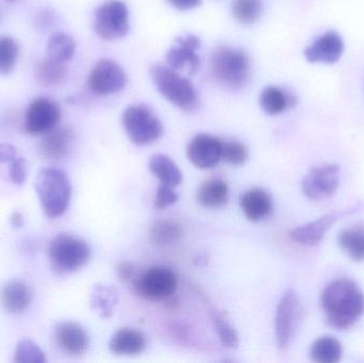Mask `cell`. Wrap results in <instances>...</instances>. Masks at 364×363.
Returning <instances> with one entry per match:
<instances>
[{
    "label": "cell",
    "instance_id": "24",
    "mask_svg": "<svg viewBox=\"0 0 364 363\" xmlns=\"http://www.w3.org/2000/svg\"><path fill=\"white\" fill-rule=\"evenodd\" d=\"M149 170L161 181L162 185L168 187H178L182 183L181 170L178 166L168 156L157 153L149 159Z\"/></svg>",
    "mask_w": 364,
    "mask_h": 363
},
{
    "label": "cell",
    "instance_id": "39",
    "mask_svg": "<svg viewBox=\"0 0 364 363\" xmlns=\"http://www.w3.org/2000/svg\"><path fill=\"white\" fill-rule=\"evenodd\" d=\"M18 157L16 148L10 144H0V163L11 162Z\"/></svg>",
    "mask_w": 364,
    "mask_h": 363
},
{
    "label": "cell",
    "instance_id": "31",
    "mask_svg": "<svg viewBox=\"0 0 364 363\" xmlns=\"http://www.w3.org/2000/svg\"><path fill=\"white\" fill-rule=\"evenodd\" d=\"M262 0H233L231 12L235 21L243 25H252L260 18Z\"/></svg>",
    "mask_w": 364,
    "mask_h": 363
},
{
    "label": "cell",
    "instance_id": "11",
    "mask_svg": "<svg viewBox=\"0 0 364 363\" xmlns=\"http://www.w3.org/2000/svg\"><path fill=\"white\" fill-rule=\"evenodd\" d=\"M61 115V107L57 102L48 97L36 98L26 113V132L33 136L46 134L59 125Z\"/></svg>",
    "mask_w": 364,
    "mask_h": 363
},
{
    "label": "cell",
    "instance_id": "14",
    "mask_svg": "<svg viewBox=\"0 0 364 363\" xmlns=\"http://www.w3.org/2000/svg\"><path fill=\"white\" fill-rule=\"evenodd\" d=\"M177 46L168 49L166 60L168 67L176 72L188 70V74L194 75L200 66V59L196 53L200 46V40L194 34L176 38Z\"/></svg>",
    "mask_w": 364,
    "mask_h": 363
},
{
    "label": "cell",
    "instance_id": "19",
    "mask_svg": "<svg viewBox=\"0 0 364 363\" xmlns=\"http://www.w3.org/2000/svg\"><path fill=\"white\" fill-rule=\"evenodd\" d=\"M144 335L132 328H122L111 337L109 350L117 356H138L146 350Z\"/></svg>",
    "mask_w": 364,
    "mask_h": 363
},
{
    "label": "cell",
    "instance_id": "15",
    "mask_svg": "<svg viewBox=\"0 0 364 363\" xmlns=\"http://www.w3.org/2000/svg\"><path fill=\"white\" fill-rule=\"evenodd\" d=\"M359 209V207L348 209V210L337 211V212L328 213L324 217H320L316 221L306 224L301 227L295 228L290 232L291 240L299 244L314 245L321 242L324 238L325 234L335 225L338 220L341 219L348 213Z\"/></svg>",
    "mask_w": 364,
    "mask_h": 363
},
{
    "label": "cell",
    "instance_id": "20",
    "mask_svg": "<svg viewBox=\"0 0 364 363\" xmlns=\"http://www.w3.org/2000/svg\"><path fill=\"white\" fill-rule=\"evenodd\" d=\"M73 142V131L68 127H55L44 134L40 143L44 157L61 160L68 155Z\"/></svg>",
    "mask_w": 364,
    "mask_h": 363
},
{
    "label": "cell",
    "instance_id": "41",
    "mask_svg": "<svg viewBox=\"0 0 364 363\" xmlns=\"http://www.w3.org/2000/svg\"><path fill=\"white\" fill-rule=\"evenodd\" d=\"M132 273H134V270H132V264L128 262L119 264V268H117V274L122 281H129L132 278Z\"/></svg>",
    "mask_w": 364,
    "mask_h": 363
},
{
    "label": "cell",
    "instance_id": "12",
    "mask_svg": "<svg viewBox=\"0 0 364 363\" xmlns=\"http://www.w3.org/2000/svg\"><path fill=\"white\" fill-rule=\"evenodd\" d=\"M340 183V168L336 164H326L312 168L303 180V193L311 200L331 197Z\"/></svg>",
    "mask_w": 364,
    "mask_h": 363
},
{
    "label": "cell",
    "instance_id": "8",
    "mask_svg": "<svg viewBox=\"0 0 364 363\" xmlns=\"http://www.w3.org/2000/svg\"><path fill=\"white\" fill-rule=\"evenodd\" d=\"M301 300L296 292L288 290L278 303L275 318V336L278 347L287 350L294 340L301 323Z\"/></svg>",
    "mask_w": 364,
    "mask_h": 363
},
{
    "label": "cell",
    "instance_id": "21",
    "mask_svg": "<svg viewBox=\"0 0 364 363\" xmlns=\"http://www.w3.org/2000/svg\"><path fill=\"white\" fill-rule=\"evenodd\" d=\"M2 306L12 315L27 310L32 302V292L27 285L18 281H11L2 288L0 294Z\"/></svg>",
    "mask_w": 364,
    "mask_h": 363
},
{
    "label": "cell",
    "instance_id": "22",
    "mask_svg": "<svg viewBox=\"0 0 364 363\" xmlns=\"http://www.w3.org/2000/svg\"><path fill=\"white\" fill-rule=\"evenodd\" d=\"M261 109L269 115H278L296 104L295 96L275 85H269L261 92Z\"/></svg>",
    "mask_w": 364,
    "mask_h": 363
},
{
    "label": "cell",
    "instance_id": "3",
    "mask_svg": "<svg viewBox=\"0 0 364 363\" xmlns=\"http://www.w3.org/2000/svg\"><path fill=\"white\" fill-rule=\"evenodd\" d=\"M214 78L231 90L245 87L252 76L250 59L245 51L230 46H220L211 59Z\"/></svg>",
    "mask_w": 364,
    "mask_h": 363
},
{
    "label": "cell",
    "instance_id": "13",
    "mask_svg": "<svg viewBox=\"0 0 364 363\" xmlns=\"http://www.w3.org/2000/svg\"><path fill=\"white\" fill-rule=\"evenodd\" d=\"M186 155L197 168H214L222 160V140L210 134H197L188 143Z\"/></svg>",
    "mask_w": 364,
    "mask_h": 363
},
{
    "label": "cell",
    "instance_id": "30",
    "mask_svg": "<svg viewBox=\"0 0 364 363\" xmlns=\"http://www.w3.org/2000/svg\"><path fill=\"white\" fill-rule=\"evenodd\" d=\"M338 242L353 260H364V228L353 227L342 230Z\"/></svg>",
    "mask_w": 364,
    "mask_h": 363
},
{
    "label": "cell",
    "instance_id": "27",
    "mask_svg": "<svg viewBox=\"0 0 364 363\" xmlns=\"http://www.w3.org/2000/svg\"><path fill=\"white\" fill-rule=\"evenodd\" d=\"M117 300H119V294L117 290L109 286L97 285L92 291V308L104 319L112 317Z\"/></svg>",
    "mask_w": 364,
    "mask_h": 363
},
{
    "label": "cell",
    "instance_id": "5",
    "mask_svg": "<svg viewBox=\"0 0 364 363\" xmlns=\"http://www.w3.org/2000/svg\"><path fill=\"white\" fill-rule=\"evenodd\" d=\"M51 266L60 274L76 272L91 259V249L87 242L70 234H59L48 246Z\"/></svg>",
    "mask_w": 364,
    "mask_h": 363
},
{
    "label": "cell",
    "instance_id": "43",
    "mask_svg": "<svg viewBox=\"0 0 364 363\" xmlns=\"http://www.w3.org/2000/svg\"><path fill=\"white\" fill-rule=\"evenodd\" d=\"M4 1H6V2H15V1H17V0H4Z\"/></svg>",
    "mask_w": 364,
    "mask_h": 363
},
{
    "label": "cell",
    "instance_id": "35",
    "mask_svg": "<svg viewBox=\"0 0 364 363\" xmlns=\"http://www.w3.org/2000/svg\"><path fill=\"white\" fill-rule=\"evenodd\" d=\"M248 159V151L243 143L222 140V160L232 166H243Z\"/></svg>",
    "mask_w": 364,
    "mask_h": 363
},
{
    "label": "cell",
    "instance_id": "17",
    "mask_svg": "<svg viewBox=\"0 0 364 363\" xmlns=\"http://www.w3.org/2000/svg\"><path fill=\"white\" fill-rule=\"evenodd\" d=\"M55 337L58 345L68 355L81 356L89 349L90 340L87 332L74 322L58 324Z\"/></svg>",
    "mask_w": 364,
    "mask_h": 363
},
{
    "label": "cell",
    "instance_id": "25",
    "mask_svg": "<svg viewBox=\"0 0 364 363\" xmlns=\"http://www.w3.org/2000/svg\"><path fill=\"white\" fill-rule=\"evenodd\" d=\"M68 72L65 63L47 57L38 62L36 68V81L44 87H57L63 85Z\"/></svg>",
    "mask_w": 364,
    "mask_h": 363
},
{
    "label": "cell",
    "instance_id": "40",
    "mask_svg": "<svg viewBox=\"0 0 364 363\" xmlns=\"http://www.w3.org/2000/svg\"><path fill=\"white\" fill-rule=\"evenodd\" d=\"M168 1L177 10L186 11L197 8L200 4L201 0H168Z\"/></svg>",
    "mask_w": 364,
    "mask_h": 363
},
{
    "label": "cell",
    "instance_id": "9",
    "mask_svg": "<svg viewBox=\"0 0 364 363\" xmlns=\"http://www.w3.org/2000/svg\"><path fill=\"white\" fill-rule=\"evenodd\" d=\"M177 276L166 266H154L143 273L136 283L134 290L141 298L151 302L171 298L176 292Z\"/></svg>",
    "mask_w": 364,
    "mask_h": 363
},
{
    "label": "cell",
    "instance_id": "26",
    "mask_svg": "<svg viewBox=\"0 0 364 363\" xmlns=\"http://www.w3.org/2000/svg\"><path fill=\"white\" fill-rule=\"evenodd\" d=\"M183 229L178 222L172 220L158 221L149 229V238L151 244L158 247L170 246L181 240Z\"/></svg>",
    "mask_w": 364,
    "mask_h": 363
},
{
    "label": "cell",
    "instance_id": "32",
    "mask_svg": "<svg viewBox=\"0 0 364 363\" xmlns=\"http://www.w3.org/2000/svg\"><path fill=\"white\" fill-rule=\"evenodd\" d=\"M19 55V46L11 36H0V75H8L14 70Z\"/></svg>",
    "mask_w": 364,
    "mask_h": 363
},
{
    "label": "cell",
    "instance_id": "29",
    "mask_svg": "<svg viewBox=\"0 0 364 363\" xmlns=\"http://www.w3.org/2000/svg\"><path fill=\"white\" fill-rule=\"evenodd\" d=\"M342 345L333 337H321L314 341L310 351L312 360L318 363H337L342 358Z\"/></svg>",
    "mask_w": 364,
    "mask_h": 363
},
{
    "label": "cell",
    "instance_id": "16",
    "mask_svg": "<svg viewBox=\"0 0 364 363\" xmlns=\"http://www.w3.org/2000/svg\"><path fill=\"white\" fill-rule=\"evenodd\" d=\"M344 51L343 40L337 32L329 31L316 38L305 49L306 59L312 63L331 64L341 58Z\"/></svg>",
    "mask_w": 364,
    "mask_h": 363
},
{
    "label": "cell",
    "instance_id": "18",
    "mask_svg": "<svg viewBox=\"0 0 364 363\" xmlns=\"http://www.w3.org/2000/svg\"><path fill=\"white\" fill-rule=\"evenodd\" d=\"M240 207L248 221L257 223L271 215L273 202L267 191L260 188H254L242 194Z\"/></svg>",
    "mask_w": 364,
    "mask_h": 363
},
{
    "label": "cell",
    "instance_id": "38",
    "mask_svg": "<svg viewBox=\"0 0 364 363\" xmlns=\"http://www.w3.org/2000/svg\"><path fill=\"white\" fill-rule=\"evenodd\" d=\"M55 19V13L53 10H49V9H44V10L40 11L38 14L36 15V26L38 29L46 31V30L50 29L53 27Z\"/></svg>",
    "mask_w": 364,
    "mask_h": 363
},
{
    "label": "cell",
    "instance_id": "6",
    "mask_svg": "<svg viewBox=\"0 0 364 363\" xmlns=\"http://www.w3.org/2000/svg\"><path fill=\"white\" fill-rule=\"evenodd\" d=\"M123 125L130 141L140 146L151 144L164 136L161 121L144 104L128 107L123 113Z\"/></svg>",
    "mask_w": 364,
    "mask_h": 363
},
{
    "label": "cell",
    "instance_id": "34",
    "mask_svg": "<svg viewBox=\"0 0 364 363\" xmlns=\"http://www.w3.org/2000/svg\"><path fill=\"white\" fill-rule=\"evenodd\" d=\"M14 362L17 363H44L46 357L38 345L31 340H21L17 345L14 354Z\"/></svg>",
    "mask_w": 364,
    "mask_h": 363
},
{
    "label": "cell",
    "instance_id": "1",
    "mask_svg": "<svg viewBox=\"0 0 364 363\" xmlns=\"http://www.w3.org/2000/svg\"><path fill=\"white\" fill-rule=\"evenodd\" d=\"M321 304L327 322L337 330L352 327L364 313L363 291L350 279H338L326 286Z\"/></svg>",
    "mask_w": 364,
    "mask_h": 363
},
{
    "label": "cell",
    "instance_id": "42",
    "mask_svg": "<svg viewBox=\"0 0 364 363\" xmlns=\"http://www.w3.org/2000/svg\"><path fill=\"white\" fill-rule=\"evenodd\" d=\"M11 223L14 227L21 228L23 224V215L19 212H14L12 215H11Z\"/></svg>",
    "mask_w": 364,
    "mask_h": 363
},
{
    "label": "cell",
    "instance_id": "28",
    "mask_svg": "<svg viewBox=\"0 0 364 363\" xmlns=\"http://www.w3.org/2000/svg\"><path fill=\"white\" fill-rule=\"evenodd\" d=\"M76 53V42L65 32H55L47 43L48 57L55 61L68 63Z\"/></svg>",
    "mask_w": 364,
    "mask_h": 363
},
{
    "label": "cell",
    "instance_id": "4",
    "mask_svg": "<svg viewBox=\"0 0 364 363\" xmlns=\"http://www.w3.org/2000/svg\"><path fill=\"white\" fill-rule=\"evenodd\" d=\"M154 85L166 100L181 110L193 112L199 106V96L190 80L168 66L155 64L151 67Z\"/></svg>",
    "mask_w": 364,
    "mask_h": 363
},
{
    "label": "cell",
    "instance_id": "37",
    "mask_svg": "<svg viewBox=\"0 0 364 363\" xmlns=\"http://www.w3.org/2000/svg\"><path fill=\"white\" fill-rule=\"evenodd\" d=\"M9 176L11 181L15 185H21L27 178V166L26 160L21 157L15 158L10 162V170H9Z\"/></svg>",
    "mask_w": 364,
    "mask_h": 363
},
{
    "label": "cell",
    "instance_id": "36",
    "mask_svg": "<svg viewBox=\"0 0 364 363\" xmlns=\"http://www.w3.org/2000/svg\"><path fill=\"white\" fill-rule=\"evenodd\" d=\"M177 200H178V194L173 190V188L162 185L156 193L155 207L159 210H164L176 204Z\"/></svg>",
    "mask_w": 364,
    "mask_h": 363
},
{
    "label": "cell",
    "instance_id": "33",
    "mask_svg": "<svg viewBox=\"0 0 364 363\" xmlns=\"http://www.w3.org/2000/svg\"><path fill=\"white\" fill-rule=\"evenodd\" d=\"M212 323L215 328L218 339L224 347L235 349L239 345V336L237 330L227 321L226 318L218 311H212Z\"/></svg>",
    "mask_w": 364,
    "mask_h": 363
},
{
    "label": "cell",
    "instance_id": "2",
    "mask_svg": "<svg viewBox=\"0 0 364 363\" xmlns=\"http://www.w3.org/2000/svg\"><path fill=\"white\" fill-rule=\"evenodd\" d=\"M34 188L48 219H57L66 212L72 197V185L65 172L59 168H44L36 176Z\"/></svg>",
    "mask_w": 364,
    "mask_h": 363
},
{
    "label": "cell",
    "instance_id": "10",
    "mask_svg": "<svg viewBox=\"0 0 364 363\" xmlns=\"http://www.w3.org/2000/svg\"><path fill=\"white\" fill-rule=\"evenodd\" d=\"M127 81V75L119 63L114 60L102 59L92 70L87 85L92 93L106 96L122 91Z\"/></svg>",
    "mask_w": 364,
    "mask_h": 363
},
{
    "label": "cell",
    "instance_id": "23",
    "mask_svg": "<svg viewBox=\"0 0 364 363\" xmlns=\"http://www.w3.org/2000/svg\"><path fill=\"white\" fill-rule=\"evenodd\" d=\"M197 202L205 208L216 209L225 206L229 200V188L225 181L211 179L205 181L197 191Z\"/></svg>",
    "mask_w": 364,
    "mask_h": 363
},
{
    "label": "cell",
    "instance_id": "7",
    "mask_svg": "<svg viewBox=\"0 0 364 363\" xmlns=\"http://www.w3.org/2000/svg\"><path fill=\"white\" fill-rule=\"evenodd\" d=\"M94 31L105 40H117L129 31V10L122 0H109L96 9Z\"/></svg>",
    "mask_w": 364,
    "mask_h": 363
}]
</instances>
